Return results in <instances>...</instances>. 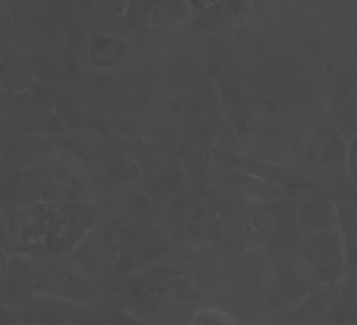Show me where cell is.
<instances>
[{
  "mask_svg": "<svg viewBox=\"0 0 357 325\" xmlns=\"http://www.w3.org/2000/svg\"><path fill=\"white\" fill-rule=\"evenodd\" d=\"M0 3H2V0H0Z\"/></svg>",
  "mask_w": 357,
  "mask_h": 325,
  "instance_id": "31",
  "label": "cell"
},
{
  "mask_svg": "<svg viewBox=\"0 0 357 325\" xmlns=\"http://www.w3.org/2000/svg\"><path fill=\"white\" fill-rule=\"evenodd\" d=\"M215 162L218 167L235 168V170L246 172L267 183L280 186L281 189H284L287 192L297 197H303L310 189H313L312 183L303 175L301 167L273 164V162L234 153H218L215 156Z\"/></svg>",
  "mask_w": 357,
  "mask_h": 325,
  "instance_id": "13",
  "label": "cell"
},
{
  "mask_svg": "<svg viewBox=\"0 0 357 325\" xmlns=\"http://www.w3.org/2000/svg\"><path fill=\"white\" fill-rule=\"evenodd\" d=\"M331 116L344 140L357 132V84H344L331 97Z\"/></svg>",
  "mask_w": 357,
  "mask_h": 325,
  "instance_id": "20",
  "label": "cell"
},
{
  "mask_svg": "<svg viewBox=\"0 0 357 325\" xmlns=\"http://www.w3.org/2000/svg\"><path fill=\"white\" fill-rule=\"evenodd\" d=\"M218 172H220V181L226 189L229 200L237 202L240 205H251V203L270 200L275 197L292 195L287 190L281 189L280 186L264 181L246 172L226 167H218Z\"/></svg>",
  "mask_w": 357,
  "mask_h": 325,
  "instance_id": "15",
  "label": "cell"
},
{
  "mask_svg": "<svg viewBox=\"0 0 357 325\" xmlns=\"http://www.w3.org/2000/svg\"><path fill=\"white\" fill-rule=\"evenodd\" d=\"M289 249L322 284L340 286L348 275L347 252L338 227L301 235Z\"/></svg>",
  "mask_w": 357,
  "mask_h": 325,
  "instance_id": "8",
  "label": "cell"
},
{
  "mask_svg": "<svg viewBox=\"0 0 357 325\" xmlns=\"http://www.w3.org/2000/svg\"><path fill=\"white\" fill-rule=\"evenodd\" d=\"M252 8L255 5L251 0H218L216 3L194 13L189 32L192 36H204L227 31L243 22L251 15Z\"/></svg>",
  "mask_w": 357,
  "mask_h": 325,
  "instance_id": "16",
  "label": "cell"
},
{
  "mask_svg": "<svg viewBox=\"0 0 357 325\" xmlns=\"http://www.w3.org/2000/svg\"><path fill=\"white\" fill-rule=\"evenodd\" d=\"M123 15L130 26L149 29L162 20L164 0H130Z\"/></svg>",
  "mask_w": 357,
  "mask_h": 325,
  "instance_id": "24",
  "label": "cell"
},
{
  "mask_svg": "<svg viewBox=\"0 0 357 325\" xmlns=\"http://www.w3.org/2000/svg\"><path fill=\"white\" fill-rule=\"evenodd\" d=\"M347 175L349 184L357 188V132L347 143Z\"/></svg>",
  "mask_w": 357,
  "mask_h": 325,
  "instance_id": "26",
  "label": "cell"
},
{
  "mask_svg": "<svg viewBox=\"0 0 357 325\" xmlns=\"http://www.w3.org/2000/svg\"><path fill=\"white\" fill-rule=\"evenodd\" d=\"M222 208L220 190L204 183V179H197L188 189H178L172 222L188 241L202 245L213 240Z\"/></svg>",
  "mask_w": 357,
  "mask_h": 325,
  "instance_id": "6",
  "label": "cell"
},
{
  "mask_svg": "<svg viewBox=\"0 0 357 325\" xmlns=\"http://www.w3.org/2000/svg\"><path fill=\"white\" fill-rule=\"evenodd\" d=\"M333 195L338 218V230L342 235L349 270L357 271V188L347 184Z\"/></svg>",
  "mask_w": 357,
  "mask_h": 325,
  "instance_id": "18",
  "label": "cell"
},
{
  "mask_svg": "<svg viewBox=\"0 0 357 325\" xmlns=\"http://www.w3.org/2000/svg\"><path fill=\"white\" fill-rule=\"evenodd\" d=\"M5 2H16V0H5Z\"/></svg>",
  "mask_w": 357,
  "mask_h": 325,
  "instance_id": "30",
  "label": "cell"
},
{
  "mask_svg": "<svg viewBox=\"0 0 357 325\" xmlns=\"http://www.w3.org/2000/svg\"><path fill=\"white\" fill-rule=\"evenodd\" d=\"M32 83L22 57L7 40H0V84L11 92H26Z\"/></svg>",
  "mask_w": 357,
  "mask_h": 325,
  "instance_id": "21",
  "label": "cell"
},
{
  "mask_svg": "<svg viewBox=\"0 0 357 325\" xmlns=\"http://www.w3.org/2000/svg\"><path fill=\"white\" fill-rule=\"evenodd\" d=\"M326 322L357 324V271L349 270L338 290L332 315Z\"/></svg>",
  "mask_w": 357,
  "mask_h": 325,
  "instance_id": "23",
  "label": "cell"
},
{
  "mask_svg": "<svg viewBox=\"0 0 357 325\" xmlns=\"http://www.w3.org/2000/svg\"><path fill=\"white\" fill-rule=\"evenodd\" d=\"M36 294L72 301L77 305H89L94 300V290L88 276L70 264L42 259L36 266Z\"/></svg>",
  "mask_w": 357,
  "mask_h": 325,
  "instance_id": "12",
  "label": "cell"
},
{
  "mask_svg": "<svg viewBox=\"0 0 357 325\" xmlns=\"http://www.w3.org/2000/svg\"><path fill=\"white\" fill-rule=\"evenodd\" d=\"M216 2H218V0H186L189 8L192 10V13H197V11L210 7V5L216 3Z\"/></svg>",
  "mask_w": 357,
  "mask_h": 325,
  "instance_id": "27",
  "label": "cell"
},
{
  "mask_svg": "<svg viewBox=\"0 0 357 325\" xmlns=\"http://www.w3.org/2000/svg\"><path fill=\"white\" fill-rule=\"evenodd\" d=\"M340 286H327V284L319 282L301 305L276 319L280 322L289 324L326 322L335 306Z\"/></svg>",
  "mask_w": 357,
  "mask_h": 325,
  "instance_id": "19",
  "label": "cell"
},
{
  "mask_svg": "<svg viewBox=\"0 0 357 325\" xmlns=\"http://www.w3.org/2000/svg\"><path fill=\"white\" fill-rule=\"evenodd\" d=\"M302 197L281 195L245 206L252 246L270 254L286 251L301 236L298 205Z\"/></svg>",
  "mask_w": 357,
  "mask_h": 325,
  "instance_id": "4",
  "label": "cell"
},
{
  "mask_svg": "<svg viewBox=\"0 0 357 325\" xmlns=\"http://www.w3.org/2000/svg\"><path fill=\"white\" fill-rule=\"evenodd\" d=\"M86 183L62 164L26 165L0 173V208L16 210L40 200L86 202Z\"/></svg>",
  "mask_w": 357,
  "mask_h": 325,
  "instance_id": "2",
  "label": "cell"
},
{
  "mask_svg": "<svg viewBox=\"0 0 357 325\" xmlns=\"http://www.w3.org/2000/svg\"><path fill=\"white\" fill-rule=\"evenodd\" d=\"M213 80H215L218 96H220L224 116L229 127L235 135L246 137L255 129V109L246 92L241 88L238 78L218 63L213 67Z\"/></svg>",
  "mask_w": 357,
  "mask_h": 325,
  "instance_id": "14",
  "label": "cell"
},
{
  "mask_svg": "<svg viewBox=\"0 0 357 325\" xmlns=\"http://www.w3.org/2000/svg\"><path fill=\"white\" fill-rule=\"evenodd\" d=\"M132 53L128 40L116 36H100L94 38L91 48V63L99 68H112L123 63Z\"/></svg>",
  "mask_w": 357,
  "mask_h": 325,
  "instance_id": "22",
  "label": "cell"
},
{
  "mask_svg": "<svg viewBox=\"0 0 357 325\" xmlns=\"http://www.w3.org/2000/svg\"><path fill=\"white\" fill-rule=\"evenodd\" d=\"M194 324H229L235 322L234 316L227 315L221 308H200L197 312L192 315Z\"/></svg>",
  "mask_w": 357,
  "mask_h": 325,
  "instance_id": "25",
  "label": "cell"
},
{
  "mask_svg": "<svg viewBox=\"0 0 357 325\" xmlns=\"http://www.w3.org/2000/svg\"><path fill=\"white\" fill-rule=\"evenodd\" d=\"M67 149L78 168L99 183H132L140 170L124 143H114L102 132L78 135L67 140Z\"/></svg>",
  "mask_w": 357,
  "mask_h": 325,
  "instance_id": "3",
  "label": "cell"
},
{
  "mask_svg": "<svg viewBox=\"0 0 357 325\" xmlns=\"http://www.w3.org/2000/svg\"><path fill=\"white\" fill-rule=\"evenodd\" d=\"M251 2H252V5H256V3H261L262 0H251Z\"/></svg>",
  "mask_w": 357,
  "mask_h": 325,
  "instance_id": "29",
  "label": "cell"
},
{
  "mask_svg": "<svg viewBox=\"0 0 357 325\" xmlns=\"http://www.w3.org/2000/svg\"><path fill=\"white\" fill-rule=\"evenodd\" d=\"M143 179L154 197L175 194L184 179V168L181 159L176 158L174 151L160 143L132 140L126 142Z\"/></svg>",
  "mask_w": 357,
  "mask_h": 325,
  "instance_id": "9",
  "label": "cell"
},
{
  "mask_svg": "<svg viewBox=\"0 0 357 325\" xmlns=\"http://www.w3.org/2000/svg\"><path fill=\"white\" fill-rule=\"evenodd\" d=\"M107 2L110 3V7L116 11V13H123L130 0H107Z\"/></svg>",
  "mask_w": 357,
  "mask_h": 325,
  "instance_id": "28",
  "label": "cell"
},
{
  "mask_svg": "<svg viewBox=\"0 0 357 325\" xmlns=\"http://www.w3.org/2000/svg\"><path fill=\"white\" fill-rule=\"evenodd\" d=\"M103 216L88 202L40 200L11 210L8 241L16 255L29 259L64 257Z\"/></svg>",
  "mask_w": 357,
  "mask_h": 325,
  "instance_id": "1",
  "label": "cell"
},
{
  "mask_svg": "<svg viewBox=\"0 0 357 325\" xmlns=\"http://www.w3.org/2000/svg\"><path fill=\"white\" fill-rule=\"evenodd\" d=\"M347 140L335 124L326 123L305 144L301 170L313 188L335 194L349 184L347 175Z\"/></svg>",
  "mask_w": 357,
  "mask_h": 325,
  "instance_id": "5",
  "label": "cell"
},
{
  "mask_svg": "<svg viewBox=\"0 0 357 325\" xmlns=\"http://www.w3.org/2000/svg\"><path fill=\"white\" fill-rule=\"evenodd\" d=\"M121 234L113 222H103L100 219L72 252L67 254L68 264L86 276L102 275L116 266L121 252Z\"/></svg>",
  "mask_w": 357,
  "mask_h": 325,
  "instance_id": "10",
  "label": "cell"
},
{
  "mask_svg": "<svg viewBox=\"0 0 357 325\" xmlns=\"http://www.w3.org/2000/svg\"><path fill=\"white\" fill-rule=\"evenodd\" d=\"M172 241L165 230L148 224H134L123 229L121 252L114 269L123 271L146 270L170 252Z\"/></svg>",
  "mask_w": 357,
  "mask_h": 325,
  "instance_id": "11",
  "label": "cell"
},
{
  "mask_svg": "<svg viewBox=\"0 0 357 325\" xmlns=\"http://www.w3.org/2000/svg\"><path fill=\"white\" fill-rule=\"evenodd\" d=\"M338 225L333 195L321 189H310L298 205V230L301 235L316 234Z\"/></svg>",
  "mask_w": 357,
  "mask_h": 325,
  "instance_id": "17",
  "label": "cell"
},
{
  "mask_svg": "<svg viewBox=\"0 0 357 325\" xmlns=\"http://www.w3.org/2000/svg\"><path fill=\"white\" fill-rule=\"evenodd\" d=\"M318 284V278L291 249L276 252L267 273L266 310L275 319L283 316L301 305Z\"/></svg>",
  "mask_w": 357,
  "mask_h": 325,
  "instance_id": "7",
  "label": "cell"
}]
</instances>
